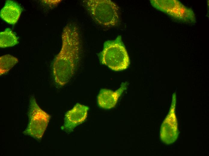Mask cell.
Returning a JSON list of instances; mask_svg holds the SVG:
<instances>
[{"mask_svg":"<svg viewBox=\"0 0 209 156\" xmlns=\"http://www.w3.org/2000/svg\"><path fill=\"white\" fill-rule=\"evenodd\" d=\"M176 96V93H174L169 112L163 121L160 129V139L166 145L174 143L177 139L179 134L175 113Z\"/></svg>","mask_w":209,"mask_h":156,"instance_id":"5b68a950","label":"cell"},{"mask_svg":"<svg viewBox=\"0 0 209 156\" xmlns=\"http://www.w3.org/2000/svg\"><path fill=\"white\" fill-rule=\"evenodd\" d=\"M18 43V38L9 28L0 33V47L4 48L13 46Z\"/></svg>","mask_w":209,"mask_h":156,"instance_id":"30bf717a","label":"cell"},{"mask_svg":"<svg viewBox=\"0 0 209 156\" xmlns=\"http://www.w3.org/2000/svg\"><path fill=\"white\" fill-rule=\"evenodd\" d=\"M151 4L156 9L184 21L193 20V14L178 2L175 1L152 0Z\"/></svg>","mask_w":209,"mask_h":156,"instance_id":"8992f818","label":"cell"},{"mask_svg":"<svg viewBox=\"0 0 209 156\" xmlns=\"http://www.w3.org/2000/svg\"><path fill=\"white\" fill-rule=\"evenodd\" d=\"M80 37L78 28L74 23L68 24L64 28L62 47L53 65L54 81L59 86L68 83L74 74L80 56Z\"/></svg>","mask_w":209,"mask_h":156,"instance_id":"6da1fadb","label":"cell"},{"mask_svg":"<svg viewBox=\"0 0 209 156\" xmlns=\"http://www.w3.org/2000/svg\"><path fill=\"white\" fill-rule=\"evenodd\" d=\"M89 109L87 106L77 104L66 113L64 124L61 128L62 130L67 132L72 131L85 120Z\"/></svg>","mask_w":209,"mask_h":156,"instance_id":"52a82bcc","label":"cell"},{"mask_svg":"<svg viewBox=\"0 0 209 156\" xmlns=\"http://www.w3.org/2000/svg\"><path fill=\"white\" fill-rule=\"evenodd\" d=\"M85 6L92 18L103 26L112 27L117 25L120 19L117 5L109 0L83 1Z\"/></svg>","mask_w":209,"mask_h":156,"instance_id":"7a4b0ae2","label":"cell"},{"mask_svg":"<svg viewBox=\"0 0 209 156\" xmlns=\"http://www.w3.org/2000/svg\"><path fill=\"white\" fill-rule=\"evenodd\" d=\"M28 115V124L23 134L37 139H41L47 126L50 116L41 108L33 97L30 100Z\"/></svg>","mask_w":209,"mask_h":156,"instance_id":"277c9868","label":"cell"},{"mask_svg":"<svg viewBox=\"0 0 209 156\" xmlns=\"http://www.w3.org/2000/svg\"><path fill=\"white\" fill-rule=\"evenodd\" d=\"M128 85L127 82H123L121 86L115 91L106 89H101L97 97L99 106L106 109L114 107L120 97L126 89Z\"/></svg>","mask_w":209,"mask_h":156,"instance_id":"ba28073f","label":"cell"},{"mask_svg":"<svg viewBox=\"0 0 209 156\" xmlns=\"http://www.w3.org/2000/svg\"><path fill=\"white\" fill-rule=\"evenodd\" d=\"M23 9L16 2L7 0L0 12L1 18L7 23L14 25L18 20Z\"/></svg>","mask_w":209,"mask_h":156,"instance_id":"9c48e42d","label":"cell"},{"mask_svg":"<svg viewBox=\"0 0 209 156\" xmlns=\"http://www.w3.org/2000/svg\"><path fill=\"white\" fill-rule=\"evenodd\" d=\"M100 59L103 64L114 71H121L128 68L130 64L129 58L120 36L114 40L104 43Z\"/></svg>","mask_w":209,"mask_h":156,"instance_id":"3957f363","label":"cell"},{"mask_svg":"<svg viewBox=\"0 0 209 156\" xmlns=\"http://www.w3.org/2000/svg\"><path fill=\"white\" fill-rule=\"evenodd\" d=\"M18 62L16 57L9 54H7L0 57V75L8 72Z\"/></svg>","mask_w":209,"mask_h":156,"instance_id":"8fae6325","label":"cell"},{"mask_svg":"<svg viewBox=\"0 0 209 156\" xmlns=\"http://www.w3.org/2000/svg\"><path fill=\"white\" fill-rule=\"evenodd\" d=\"M42 2L45 3L47 4H48L49 6L55 5H57L60 2L61 0H43Z\"/></svg>","mask_w":209,"mask_h":156,"instance_id":"7c38bea8","label":"cell"}]
</instances>
